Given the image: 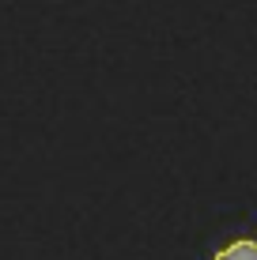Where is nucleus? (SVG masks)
Instances as JSON below:
<instances>
[{
	"mask_svg": "<svg viewBox=\"0 0 257 260\" xmlns=\"http://www.w3.org/2000/svg\"><path fill=\"white\" fill-rule=\"evenodd\" d=\"M216 260H257V241H231L227 249H219Z\"/></svg>",
	"mask_w": 257,
	"mask_h": 260,
	"instance_id": "obj_1",
	"label": "nucleus"
}]
</instances>
